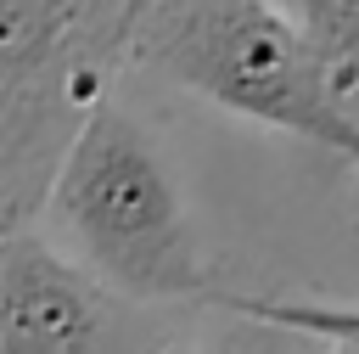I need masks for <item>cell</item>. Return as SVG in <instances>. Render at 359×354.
I'll return each mask as SVG.
<instances>
[{
	"instance_id": "1",
	"label": "cell",
	"mask_w": 359,
	"mask_h": 354,
	"mask_svg": "<svg viewBox=\"0 0 359 354\" xmlns=\"http://www.w3.org/2000/svg\"><path fill=\"white\" fill-rule=\"evenodd\" d=\"M39 230L101 281L151 309L213 303L219 292L168 157L157 152L146 124L112 96H101L73 135L45 191Z\"/></svg>"
},
{
	"instance_id": "2",
	"label": "cell",
	"mask_w": 359,
	"mask_h": 354,
	"mask_svg": "<svg viewBox=\"0 0 359 354\" xmlns=\"http://www.w3.org/2000/svg\"><path fill=\"white\" fill-rule=\"evenodd\" d=\"M123 62L359 169V118L280 0H151L129 22Z\"/></svg>"
},
{
	"instance_id": "5",
	"label": "cell",
	"mask_w": 359,
	"mask_h": 354,
	"mask_svg": "<svg viewBox=\"0 0 359 354\" xmlns=\"http://www.w3.org/2000/svg\"><path fill=\"white\" fill-rule=\"evenodd\" d=\"M146 6H151V0H129V22H135V17L146 11ZM123 39H129V28H123Z\"/></svg>"
},
{
	"instance_id": "4",
	"label": "cell",
	"mask_w": 359,
	"mask_h": 354,
	"mask_svg": "<svg viewBox=\"0 0 359 354\" xmlns=\"http://www.w3.org/2000/svg\"><path fill=\"white\" fill-rule=\"evenodd\" d=\"M219 309L269 326V332H292V337H314L325 348H359V298H314V292H213Z\"/></svg>"
},
{
	"instance_id": "3",
	"label": "cell",
	"mask_w": 359,
	"mask_h": 354,
	"mask_svg": "<svg viewBox=\"0 0 359 354\" xmlns=\"http://www.w3.org/2000/svg\"><path fill=\"white\" fill-rule=\"evenodd\" d=\"M168 332L151 303L118 292L34 225L0 230V354L157 348Z\"/></svg>"
}]
</instances>
